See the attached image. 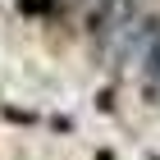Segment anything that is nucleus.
<instances>
[{"mask_svg": "<svg viewBox=\"0 0 160 160\" xmlns=\"http://www.w3.org/2000/svg\"><path fill=\"white\" fill-rule=\"evenodd\" d=\"M137 28H142V5L137 0H96L92 23H87V41L96 64H119L133 55L137 46Z\"/></svg>", "mask_w": 160, "mask_h": 160, "instance_id": "nucleus-1", "label": "nucleus"}, {"mask_svg": "<svg viewBox=\"0 0 160 160\" xmlns=\"http://www.w3.org/2000/svg\"><path fill=\"white\" fill-rule=\"evenodd\" d=\"M137 82H142V96L156 101L160 96V14H142V28H137Z\"/></svg>", "mask_w": 160, "mask_h": 160, "instance_id": "nucleus-2", "label": "nucleus"}, {"mask_svg": "<svg viewBox=\"0 0 160 160\" xmlns=\"http://www.w3.org/2000/svg\"><path fill=\"white\" fill-rule=\"evenodd\" d=\"M50 5H55V18H64V14H78L87 0H50Z\"/></svg>", "mask_w": 160, "mask_h": 160, "instance_id": "nucleus-3", "label": "nucleus"}]
</instances>
